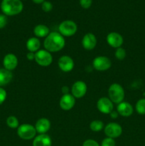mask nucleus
Masks as SVG:
<instances>
[{"instance_id": "nucleus-1", "label": "nucleus", "mask_w": 145, "mask_h": 146, "mask_svg": "<svg viewBox=\"0 0 145 146\" xmlns=\"http://www.w3.org/2000/svg\"><path fill=\"white\" fill-rule=\"evenodd\" d=\"M65 40L63 36L59 32H50L44 41V48L50 53L58 52L64 48Z\"/></svg>"}, {"instance_id": "nucleus-2", "label": "nucleus", "mask_w": 145, "mask_h": 146, "mask_svg": "<svg viewBox=\"0 0 145 146\" xmlns=\"http://www.w3.org/2000/svg\"><path fill=\"white\" fill-rule=\"evenodd\" d=\"M24 9V4L21 0H2L1 3V9L4 15H18Z\"/></svg>"}, {"instance_id": "nucleus-3", "label": "nucleus", "mask_w": 145, "mask_h": 146, "mask_svg": "<svg viewBox=\"0 0 145 146\" xmlns=\"http://www.w3.org/2000/svg\"><path fill=\"white\" fill-rule=\"evenodd\" d=\"M125 90L120 84L115 83L109 86L108 88V96L112 103L116 104L122 103L125 98Z\"/></svg>"}, {"instance_id": "nucleus-4", "label": "nucleus", "mask_w": 145, "mask_h": 146, "mask_svg": "<svg viewBox=\"0 0 145 146\" xmlns=\"http://www.w3.org/2000/svg\"><path fill=\"white\" fill-rule=\"evenodd\" d=\"M36 130L35 126L31 124L24 123L20 125L17 128V135L21 139L25 141L34 139L36 136Z\"/></svg>"}, {"instance_id": "nucleus-5", "label": "nucleus", "mask_w": 145, "mask_h": 146, "mask_svg": "<svg viewBox=\"0 0 145 146\" xmlns=\"http://www.w3.org/2000/svg\"><path fill=\"white\" fill-rule=\"evenodd\" d=\"M58 31L63 36H72L75 35L78 31V26L76 23L72 20H65L60 24Z\"/></svg>"}, {"instance_id": "nucleus-6", "label": "nucleus", "mask_w": 145, "mask_h": 146, "mask_svg": "<svg viewBox=\"0 0 145 146\" xmlns=\"http://www.w3.org/2000/svg\"><path fill=\"white\" fill-rule=\"evenodd\" d=\"M35 61L41 66H48L53 62V56L51 53L45 49L38 50L37 52L35 53Z\"/></svg>"}, {"instance_id": "nucleus-7", "label": "nucleus", "mask_w": 145, "mask_h": 146, "mask_svg": "<svg viewBox=\"0 0 145 146\" xmlns=\"http://www.w3.org/2000/svg\"><path fill=\"white\" fill-rule=\"evenodd\" d=\"M92 66L97 71H105L111 68L112 61L108 57L105 56H99L93 59Z\"/></svg>"}, {"instance_id": "nucleus-8", "label": "nucleus", "mask_w": 145, "mask_h": 146, "mask_svg": "<svg viewBox=\"0 0 145 146\" xmlns=\"http://www.w3.org/2000/svg\"><path fill=\"white\" fill-rule=\"evenodd\" d=\"M104 132L107 137L111 138H119L122 133V128L117 123H109L104 128Z\"/></svg>"}, {"instance_id": "nucleus-9", "label": "nucleus", "mask_w": 145, "mask_h": 146, "mask_svg": "<svg viewBox=\"0 0 145 146\" xmlns=\"http://www.w3.org/2000/svg\"><path fill=\"white\" fill-rule=\"evenodd\" d=\"M88 90L86 84L82 81H77L72 84L71 94L75 98H81L85 96Z\"/></svg>"}, {"instance_id": "nucleus-10", "label": "nucleus", "mask_w": 145, "mask_h": 146, "mask_svg": "<svg viewBox=\"0 0 145 146\" xmlns=\"http://www.w3.org/2000/svg\"><path fill=\"white\" fill-rule=\"evenodd\" d=\"M97 108L98 111L103 114H109L113 111V103L109 98L102 97L97 102Z\"/></svg>"}, {"instance_id": "nucleus-11", "label": "nucleus", "mask_w": 145, "mask_h": 146, "mask_svg": "<svg viewBox=\"0 0 145 146\" xmlns=\"http://www.w3.org/2000/svg\"><path fill=\"white\" fill-rule=\"evenodd\" d=\"M107 42L112 48H117L122 47L124 43V38L118 32L112 31L109 33L107 36Z\"/></svg>"}, {"instance_id": "nucleus-12", "label": "nucleus", "mask_w": 145, "mask_h": 146, "mask_svg": "<svg viewBox=\"0 0 145 146\" xmlns=\"http://www.w3.org/2000/svg\"><path fill=\"white\" fill-rule=\"evenodd\" d=\"M58 65L60 69L63 72H70L74 68V61L71 56L63 55L60 57L58 61Z\"/></svg>"}, {"instance_id": "nucleus-13", "label": "nucleus", "mask_w": 145, "mask_h": 146, "mask_svg": "<svg viewBox=\"0 0 145 146\" xmlns=\"http://www.w3.org/2000/svg\"><path fill=\"white\" fill-rule=\"evenodd\" d=\"M75 104V98L72 94H64L59 101L60 108L63 111H70Z\"/></svg>"}, {"instance_id": "nucleus-14", "label": "nucleus", "mask_w": 145, "mask_h": 146, "mask_svg": "<svg viewBox=\"0 0 145 146\" xmlns=\"http://www.w3.org/2000/svg\"><path fill=\"white\" fill-rule=\"evenodd\" d=\"M97 45V38L92 33H87L82 39V46L87 51H91L95 48Z\"/></svg>"}, {"instance_id": "nucleus-15", "label": "nucleus", "mask_w": 145, "mask_h": 146, "mask_svg": "<svg viewBox=\"0 0 145 146\" xmlns=\"http://www.w3.org/2000/svg\"><path fill=\"white\" fill-rule=\"evenodd\" d=\"M18 58L14 54H7L3 58L4 68L11 71L15 69L18 66Z\"/></svg>"}, {"instance_id": "nucleus-16", "label": "nucleus", "mask_w": 145, "mask_h": 146, "mask_svg": "<svg viewBox=\"0 0 145 146\" xmlns=\"http://www.w3.org/2000/svg\"><path fill=\"white\" fill-rule=\"evenodd\" d=\"M36 132L39 134H46L51 128V121L46 118H41L35 124Z\"/></svg>"}, {"instance_id": "nucleus-17", "label": "nucleus", "mask_w": 145, "mask_h": 146, "mask_svg": "<svg viewBox=\"0 0 145 146\" xmlns=\"http://www.w3.org/2000/svg\"><path fill=\"white\" fill-rule=\"evenodd\" d=\"M117 111L119 115L123 117H129L132 115L134 112V108L130 104L122 101L119 104L117 107Z\"/></svg>"}, {"instance_id": "nucleus-18", "label": "nucleus", "mask_w": 145, "mask_h": 146, "mask_svg": "<svg viewBox=\"0 0 145 146\" xmlns=\"http://www.w3.org/2000/svg\"><path fill=\"white\" fill-rule=\"evenodd\" d=\"M52 140L47 134H39L34 138L33 146H51Z\"/></svg>"}, {"instance_id": "nucleus-19", "label": "nucleus", "mask_w": 145, "mask_h": 146, "mask_svg": "<svg viewBox=\"0 0 145 146\" xmlns=\"http://www.w3.org/2000/svg\"><path fill=\"white\" fill-rule=\"evenodd\" d=\"M12 78L13 74L11 71L4 68H0V87H3L9 84Z\"/></svg>"}, {"instance_id": "nucleus-20", "label": "nucleus", "mask_w": 145, "mask_h": 146, "mask_svg": "<svg viewBox=\"0 0 145 146\" xmlns=\"http://www.w3.org/2000/svg\"><path fill=\"white\" fill-rule=\"evenodd\" d=\"M26 46L28 51L36 53L41 47V42L37 37H31L27 40Z\"/></svg>"}, {"instance_id": "nucleus-21", "label": "nucleus", "mask_w": 145, "mask_h": 146, "mask_svg": "<svg viewBox=\"0 0 145 146\" xmlns=\"http://www.w3.org/2000/svg\"><path fill=\"white\" fill-rule=\"evenodd\" d=\"M34 34L37 38H45L50 34V29L44 24H38L34 27Z\"/></svg>"}, {"instance_id": "nucleus-22", "label": "nucleus", "mask_w": 145, "mask_h": 146, "mask_svg": "<svg viewBox=\"0 0 145 146\" xmlns=\"http://www.w3.org/2000/svg\"><path fill=\"white\" fill-rule=\"evenodd\" d=\"M90 128L93 132H100L104 128V123L100 120H94L90 123Z\"/></svg>"}, {"instance_id": "nucleus-23", "label": "nucleus", "mask_w": 145, "mask_h": 146, "mask_svg": "<svg viewBox=\"0 0 145 146\" xmlns=\"http://www.w3.org/2000/svg\"><path fill=\"white\" fill-rule=\"evenodd\" d=\"M6 122H7V126L9 127L10 128L15 129V128H18V127L19 126V122H18V118L14 116V115L9 116L7 118Z\"/></svg>"}, {"instance_id": "nucleus-24", "label": "nucleus", "mask_w": 145, "mask_h": 146, "mask_svg": "<svg viewBox=\"0 0 145 146\" xmlns=\"http://www.w3.org/2000/svg\"><path fill=\"white\" fill-rule=\"evenodd\" d=\"M135 109L139 115H145V98L139 99L136 102Z\"/></svg>"}, {"instance_id": "nucleus-25", "label": "nucleus", "mask_w": 145, "mask_h": 146, "mask_svg": "<svg viewBox=\"0 0 145 146\" xmlns=\"http://www.w3.org/2000/svg\"><path fill=\"white\" fill-rule=\"evenodd\" d=\"M127 53L125 48H123L122 47H119V48H116V51L115 52V56L117 59L119 60V61H122V60L125 59Z\"/></svg>"}, {"instance_id": "nucleus-26", "label": "nucleus", "mask_w": 145, "mask_h": 146, "mask_svg": "<svg viewBox=\"0 0 145 146\" xmlns=\"http://www.w3.org/2000/svg\"><path fill=\"white\" fill-rule=\"evenodd\" d=\"M41 9L44 12H50L53 9L52 3L48 1H45L41 4Z\"/></svg>"}, {"instance_id": "nucleus-27", "label": "nucleus", "mask_w": 145, "mask_h": 146, "mask_svg": "<svg viewBox=\"0 0 145 146\" xmlns=\"http://www.w3.org/2000/svg\"><path fill=\"white\" fill-rule=\"evenodd\" d=\"M115 139L106 137L102 140L100 146H115Z\"/></svg>"}, {"instance_id": "nucleus-28", "label": "nucleus", "mask_w": 145, "mask_h": 146, "mask_svg": "<svg viewBox=\"0 0 145 146\" xmlns=\"http://www.w3.org/2000/svg\"><path fill=\"white\" fill-rule=\"evenodd\" d=\"M92 4V0H80V4L81 7L85 9H88L91 7Z\"/></svg>"}, {"instance_id": "nucleus-29", "label": "nucleus", "mask_w": 145, "mask_h": 146, "mask_svg": "<svg viewBox=\"0 0 145 146\" xmlns=\"http://www.w3.org/2000/svg\"><path fill=\"white\" fill-rule=\"evenodd\" d=\"M7 22H8V19H7V17L6 15L3 14H0V29H2L4 27L7 26Z\"/></svg>"}, {"instance_id": "nucleus-30", "label": "nucleus", "mask_w": 145, "mask_h": 146, "mask_svg": "<svg viewBox=\"0 0 145 146\" xmlns=\"http://www.w3.org/2000/svg\"><path fill=\"white\" fill-rule=\"evenodd\" d=\"M7 97V93L5 91V89L2 88V87H0V106L6 101Z\"/></svg>"}, {"instance_id": "nucleus-31", "label": "nucleus", "mask_w": 145, "mask_h": 146, "mask_svg": "<svg viewBox=\"0 0 145 146\" xmlns=\"http://www.w3.org/2000/svg\"><path fill=\"white\" fill-rule=\"evenodd\" d=\"M82 146H100V145L95 140L88 139L84 141Z\"/></svg>"}, {"instance_id": "nucleus-32", "label": "nucleus", "mask_w": 145, "mask_h": 146, "mask_svg": "<svg viewBox=\"0 0 145 146\" xmlns=\"http://www.w3.org/2000/svg\"><path fill=\"white\" fill-rule=\"evenodd\" d=\"M26 58L28 60V61H33V60H35V53L28 51L26 54Z\"/></svg>"}, {"instance_id": "nucleus-33", "label": "nucleus", "mask_w": 145, "mask_h": 146, "mask_svg": "<svg viewBox=\"0 0 145 146\" xmlns=\"http://www.w3.org/2000/svg\"><path fill=\"white\" fill-rule=\"evenodd\" d=\"M118 115H119V113H117V111H112V112L109 113V115H110V117L112 118V119H116V118L118 117Z\"/></svg>"}, {"instance_id": "nucleus-34", "label": "nucleus", "mask_w": 145, "mask_h": 146, "mask_svg": "<svg viewBox=\"0 0 145 146\" xmlns=\"http://www.w3.org/2000/svg\"><path fill=\"white\" fill-rule=\"evenodd\" d=\"M61 91H62V93L63 94H69V88H68V86H64L62 87V88H61Z\"/></svg>"}, {"instance_id": "nucleus-35", "label": "nucleus", "mask_w": 145, "mask_h": 146, "mask_svg": "<svg viewBox=\"0 0 145 146\" xmlns=\"http://www.w3.org/2000/svg\"><path fill=\"white\" fill-rule=\"evenodd\" d=\"M33 1H34L35 4H42L44 1H45V0H32Z\"/></svg>"}]
</instances>
